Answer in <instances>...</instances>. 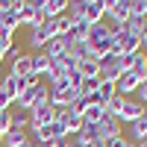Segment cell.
<instances>
[{
  "label": "cell",
  "mask_w": 147,
  "mask_h": 147,
  "mask_svg": "<svg viewBox=\"0 0 147 147\" xmlns=\"http://www.w3.org/2000/svg\"><path fill=\"white\" fill-rule=\"evenodd\" d=\"M129 3H132V18L147 21V0H129Z\"/></svg>",
  "instance_id": "7402d4cb"
},
{
  "label": "cell",
  "mask_w": 147,
  "mask_h": 147,
  "mask_svg": "<svg viewBox=\"0 0 147 147\" xmlns=\"http://www.w3.org/2000/svg\"><path fill=\"white\" fill-rule=\"evenodd\" d=\"M136 147H147V141H136Z\"/></svg>",
  "instance_id": "d6a6232c"
},
{
  "label": "cell",
  "mask_w": 147,
  "mask_h": 147,
  "mask_svg": "<svg viewBox=\"0 0 147 147\" xmlns=\"http://www.w3.org/2000/svg\"><path fill=\"white\" fill-rule=\"evenodd\" d=\"M53 121H56V109L50 103H41L30 112V127H50Z\"/></svg>",
  "instance_id": "52a82bcc"
},
{
  "label": "cell",
  "mask_w": 147,
  "mask_h": 147,
  "mask_svg": "<svg viewBox=\"0 0 147 147\" xmlns=\"http://www.w3.org/2000/svg\"><path fill=\"white\" fill-rule=\"evenodd\" d=\"M21 56H24V50H21V47H15V44H12V47H9V53H6V59H9V62H18Z\"/></svg>",
  "instance_id": "83f0119b"
},
{
  "label": "cell",
  "mask_w": 147,
  "mask_h": 147,
  "mask_svg": "<svg viewBox=\"0 0 147 147\" xmlns=\"http://www.w3.org/2000/svg\"><path fill=\"white\" fill-rule=\"evenodd\" d=\"M27 138H30V132H24V129H15V127H12L6 136H3V141H0V144H3V147H21Z\"/></svg>",
  "instance_id": "e0dca14e"
},
{
  "label": "cell",
  "mask_w": 147,
  "mask_h": 147,
  "mask_svg": "<svg viewBox=\"0 0 147 147\" xmlns=\"http://www.w3.org/2000/svg\"><path fill=\"white\" fill-rule=\"evenodd\" d=\"M115 85H118V94H121V97H136L138 85H141V77H136V74L124 71V74H121V80H118Z\"/></svg>",
  "instance_id": "30bf717a"
},
{
  "label": "cell",
  "mask_w": 147,
  "mask_h": 147,
  "mask_svg": "<svg viewBox=\"0 0 147 147\" xmlns=\"http://www.w3.org/2000/svg\"><path fill=\"white\" fill-rule=\"evenodd\" d=\"M82 21L88 24V27H94V24H103V21H106V0H85Z\"/></svg>",
  "instance_id": "5b68a950"
},
{
  "label": "cell",
  "mask_w": 147,
  "mask_h": 147,
  "mask_svg": "<svg viewBox=\"0 0 147 147\" xmlns=\"http://www.w3.org/2000/svg\"><path fill=\"white\" fill-rule=\"evenodd\" d=\"M18 109H21V112H32V109L35 106H41V103H50V88H47V82H35L32 85V88H27V91H24L21 97H18Z\"/></svg>",
  "instance_id": "6da1fadb"
},
{
  "label": "cell",
  "mask_w": 147,
  "mask_h": 147,
  "mask_svg": "<svg viewBox=\"0 0 147 147\" xmlns=\"http://www.w3.org/2000/svg\"><path fill=\"white\" fill-rule=\"evenodd\" d=\"M88 106H91V103H88V97H82V94H80V97H77V100H74V103H71V112L82 118V112H85V109H88Z\"/></svg>",
  "instance_id": "603a6c76"
},
{
  "label": "cell",
  "mask_w": 147,
  "mask_h": 147,
  "mask_svg": "<svg viewBox=\"0 0 147 147\" xmlns=\"http://www.w3.org/2000/svg\"><path fill=\"white\" fill-rule=\"evenodd\" d=\"M12 6H15V0H0V15H3V12H9Z\"/></svg>",
  "instance_id": "f1b7e54d"
},
{
  "label": "cell",
  "mask_w": 147,
  "mask_h": 147,
  "mask_svg": "<svg viewBox=\"0 0 147 147\" xmlns=\"http://www.w3.org/2000/svg\"><path fill=\"white\" fill-rule=\"evenodd\" d=\"M129 18H132V3L129 0H106V24L124 27Z\"/></svg>",
  "instance_id": "7a4b0ae2"
},
{
  "label": "cell",
  "mask_w": 147,
  "mask_h": 147,
  "mask_svg": "<svg viewBox=\"0 0 147 147\" xmlns=\"http://www.w3.org/2000/svg\"><path fill=\"white\" fill-rule=\"evenodd\" d=\"M9 129H12V112H0V141Z\"/></svg>",
  "instance_id": "cb8c5ba5"
},
{
  "label": "cell",
  "mask_w": 147,
  "mask_h": 147,
  "mask_svg": "<svg viewBox=\"0 0 147 147\" xmlns=\"http://www.w3.org/2000/svg\"><path fill=\"white\" fill-rule=\"evenodd\" d=\"M12 127H15V129H24V132H30V115H27V112L12 115Z\"/></svg>",
  "instance_id": "44dd1931"
},
{
  "label": "cell",
  "mask_w": 147,
  "mask_h": 147,
  "mask_svg": "<svg viewBox=\"0 0 147 147\" xmlns=\"http://www.w3.org/2000/svg\"><path fill=\"white\" fill-rule=\"evenodd\" d=\"M127 71H129V74H136V77H141V80H144V77H147V53H144V50H138L136 56L129 59V68H127Z\"/></svg>",
  "instance_id": "5bb4252c"
},
{
  "label": "cell",
  "mask_w": 147,
  "mask_h": 147,
  "mask_svg": "<svg viewBox=\"0 0 147 147\" xmlns=\"http://www.w3.org/2000/svg\"><path fill=\"white\" fill-rule=\"evenodd\" d=\"M109 147H136V141H129L127 136H121V138H115V141H109Z\"/></svg>",
  "instance_id": "484cf974"
},
{
  "label": "cell",
  "mask_w": 147,
  "mask_h": 147,
  "mask_svg": "<svg viewBox=\"0 0 147 147\" xmlns=\"http://www.w3.org/2000/svg\"><path fill=\"white\" fill-rule=\"evenodd\" d=\"M32 74V62H30V53H24L18 62H12L9 68V77H30Z\"/></svg>",
  "instance_id": "9a60e30c"
},
{
  "label": "cell",
  "mask_w": 147,
  "mask_h": 147,
  "mask_svg": "<svg viewBox=\"0 0 147 147\" xmlns=\"http://www.w3.org/2000/svg\"><path fill=\"white\" fill-rule=\"evenodd\" d=\"M18 3L21 0H15V6H12L9 12H3V15H0V30H6V32H15L21 24H18Z\"/></svg>",
  "instance_id": "4fadbf2b"
},
{
  "label": "cell",
  "mask_w": 147,
  "mask_h": 147,
  "mask_svg": "<svg viewBox=\"0 0 147 147\" xmlns=\"http://www.w3.org/2000/svg\"><path fill=\"white\" fill-rule=\"evenodd\" d=\"M100 118H103V106L91 103V106L82 112V124H100Z\"/></svg>",
  "instance_id": "d6986e66"
},
{
  "label": "cell",
  "mask_w": 147,
  "mask_h": 147,
  "mask_svg": "<svg viewBox=\"0 0 147 147\" xmlns=\"http://www.w3.org/2000/svg\"><path fill=\"white\" fill-rule=\"evenodd\" d=\"M21 147H38V144H35V141H32V138H27V141H24V144H21Z\"/></svg>",
  "instance_id": "1f68e13d"
},
{
  "label": "cell",
  "mask_w": 147,
  "mask_h": 147,
  "mask_svg": "<svg viewBox=\"0 0 147 147\" xmlns=\"http://www.w3.org/2000/svg\"><path fill=\"white\" fill-rule=\"evenodd\" d=\"M71 47H74L71 35H68V32H62V35H56V38H53L50 44L44 47V53L50 56V62H53V59H62V56H68V53H71Z\"/></svg>",
  "instance_id": "8992f818"
},
{
  "label": "cell",
  "mask_w": 147,
  "mask_h": 147,
  "mask_svg": "<svg viewBox=\"0 0 147 147\" xmlns=\"http://www.w3.org/2000/svg\"><path fill=\"white\" fill-rule=\"evenodd\" d=\"M41 12H44V18H65L68 0H41Z\"/></svg>",
  "instance_id": "8fae6325"
},
{
  "label": "cell",
  "mask_w": 147,
  "mask_h": 147,
  "mask_svg": "<svg viewBox=\"0 0 147 147\" xmlns=\"http://www.w3.org/2000/svg\"><path fill=\"white\" fill-rule=\"evenodd\" d=\"M30 62H32V77H38V80H50V56H47L44 50L38 53H30Z\"/></svg>",
  "instance_id": "9c48e42d"
},
{
  "label": "cell",
  "mask_w": 147,
  "mask_h": 147,
  "mask_svg": "<svg viewBox=\"0 0 147 147\" xmlns=\"http://www.w3.org/2000/svg\"><path fill=\"white\" fill-rule=\"evenodd\" d=\"M88 147H109V141H103V138H94Z\"/></svg>",
  "instance_id": "4dcf8cb0"
},
{
  "label": "cell",
  "mask_w": 147,
  "mask_h": 147,
  "mask_svg": "<svg viewBox=\"0 0 147 147\" xmlns=\"http://www.w3.org/2000/svg\"><path fill=\"white\" fill-rule=\"evenodd\" d=\"M136 100H138L141 106L147 103V77H144V80H141V85H138V91H136Z\"/></svg>",
  "instance_id": "d4e9b609"
},
{
  "label": "cell",
  "mask_w": 147,
  "mask_h": 147,
  "mask_svg": "<svg viewBox=\"0 0 147 147\" xmlns=\"http://www.w3.org/2000/svg\"><path fill=\"white\" fill-rule=\"evenodd\" d=\"M53 147H71V138H53Z\"/></svg>",
  "instance_id": "f546056e"
},
{
  "label": "cell",
  "mask_w": 147,
  "mask_h": 147,
  "mask_svg": "<svg viewBox=\"0 0 147 147\" xmlns=\"http://www.w3.org/2000/svg\"><path fill=\"white\" fill-rule=\"evenodd\" d=\"M9 106H12V100H9V94L3 91V85H0V112H9Z\"/></svg>",
  "instance_id": "4316f807"
},
{
  "label": "cell",
  "mask_w": 147,
  "mask_h": 147,
  "mask_svg": "<svg viewBox=\"0 0 147 147\" xmlns=\"http://www.w3.org/2000/svg\"><path fill=\"white\" fill-rule=\"evenodd\" d=\"M124 71H127V68H124V59H121V56H112V53H109V56L100 59V80L118 82Z\"/></svg>",
  "instance_id": "3957f363"
},
{
  "label": "cell",
  "mask_w": 147,
  "mask_h": 147,
  "mask_svg": "<svg viewBox=\"0 0 147 147\" xmlns=\"http://www.w3.org/2000/svg\"><path fill=\"white\" fill-rule=\"evenodd\" d=\"M144 112H147V103H144Z\"/></svg>",
  "instance_id": "836d02e7"
},
{
  "label": "cell",
  "mask_w": 147,
  "mask_h": 147,
  "mask_svg": "<svg viewBox=\"0 0 147 147\" xmlns=\"http://www.w3.org/2000/svg\"><path fill=\"white\" fill-rule=\"evenodd\" d=\"M124 30H127L129 35H138V38H141V32L147 30V21H141V18H129V21L124 24Z\"/></svg>",
  "instance_id": "ffe728a7"
},
{
  "label": "cell",
  "mask_w": 147,
  "mask_h": 147,
  "mask_svg": "<svg viewBox=\"0 0 147 147\" xmlns=\"http://www.w3.org/2000/svg\"><path fill=\"white\" fill-rule=\"evenodd\" d=\"M88 24H85L82 18L80 21H68V35H71V41L77 44V41H88Z\"/></svg>",
  "instance_id": "7c38bea8"
},
{
  "label": "cell",
  "mask_w": 147,
  "mask_h": 147,
  "mask_svg": "<svg viewBox=\"0 0 147 147\" xmlns=\"http://www.w3.org/2000/svg\"><path fill=\"white\" fill-rule=\"evenodd\" d=\"M144 115V106L136 100V97H127V100H124V106H121V115H118V121H121V124H132V121H138Z\"/></svg>",
  "instance_id": "ba28073f"
},
{
  "label": "cell",
  "mask_w": 147,
  "mask_h": 147,
  "mask_svg": "<svg viewBox=\"0 0 147 147\" xmlns=\"http://www.w3.org/2000/svg\"><path fill=\"white\" fill-rule=\"evenodd\" d=\"M77 71L82 74L85 80H88V77H100V62H91V59H82V62H77Z\"/></svg>",
  "instance_id": "ac0fdd59"
},
{
  "label": "cell",
  "mask_w": 147,
  "mask_h": 147,
  "mask_svg": "<svg viewBox=\"0 0 147 147\" xmlns=\"http://www.w3.org/2000/svg\"><path fill=\"white\" fill-rule=\"evenodd\" d=\"M129 141H147V112L138 118V121H132L129 124Z\"/></svg>",
  "instance_id": "2e32d148"
},
{
  "label": "cell",
  "mask_w": 147,
  "mask_h": 147,
  "mask_svg": "<svg viewBox=\"0 0 147 147\" xmlns=\"http://www.w3.org/2000/svg\"><path fill=\"white\" fill-rule=\"evenodd\" d=\"M97 129H100V138H103V141H115V138L124 136V124H121L118 118L106 115V112H103V118H100V124H97Z\"/></svg>",
  "instance_id": "277c9868"
}]
</instances>
